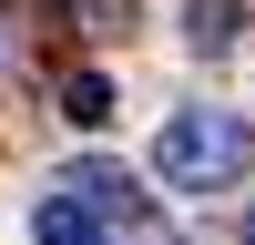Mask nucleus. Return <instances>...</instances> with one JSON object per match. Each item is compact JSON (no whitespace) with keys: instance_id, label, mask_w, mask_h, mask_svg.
<instances>
[{"instance_id":"423d86ee","label":"nucleus","mask_w":255,"mask_h":245,"mask_svg":"<svg viewBox=\"0 0 255 245\" xmlns=\"http://www.w3.org/2000/svg\"><path fill=\"white\" fill-rule=\"evenodd\" d=\"M0 61H10V41H0Z\"/></svg>"},{"instance_id":"7ed1b4c3","label":"nucleus","mask_w":255,"mask_h":245,"mask_svg":"<svg viewBox=\"0 0 255 245\" xmlns=\"http://www.w3.org/2000/svg\"><path fill=\"white\" fill-rule=\"evenodd\" d=\"M31 245H133V235L92 225L82 204H61V194H41V204H31Z\"/></svg>"},{"instance_id":"f03ea898","label":"nucleus","mask_w":255,"mask_h":245,"mask_svg":"<svg viewBox=\"0 0 255 245\" xmlns=\"http://www.w3.org/2000/svg\"><path fill=\"white\" fill-rule=\"evenodd\" d=\"M51 194H61V204H82L92 225H113V235H133V225H143V184L123 174V163H102V153H92V163H61Z\"/></svg>"},{"instance_id":"f257e3e1","label":"nucleus","mask_w":255,"mask_h":245,"mask_svg":"<svg viewBox=\"0 0 255 245\" xmlns=\"http://www.w3.org/2000/svg\"><path fill=\"white\" fill-rule=\"evenodd\" d=\"M245 174H255V122L245 113H215V102L163 113V133H153V184L163 194H225Z\"/></svg>"},{"instance_id":"39448f33","label":"nucleus","mask_w":255,"mask_h":245,"mask_svg":"<svg viewBox=\"0 0 255 245\" xmlns=\"http://www.w3.org/2000/svg\"><path fill=\"white\" fill-rule=\"evenodd\" d=\"M245 245H255V215H245Z\"/></svg>"},{"instance_id":"20e7f679","label":"nucleus","mask_w":255,"mask_h":245,"mask_svg":"<svg viewBox=\"0 0 255 245\" xmlns=\"http://www.w3.org/2000/svg\"><path fill=\"white\" fill-rule=\"evenodd\" d=\"M61 113H72L82 133H102V122H113V82H102V72H72V82H61Z\"/></svg>"}]
</instances>
